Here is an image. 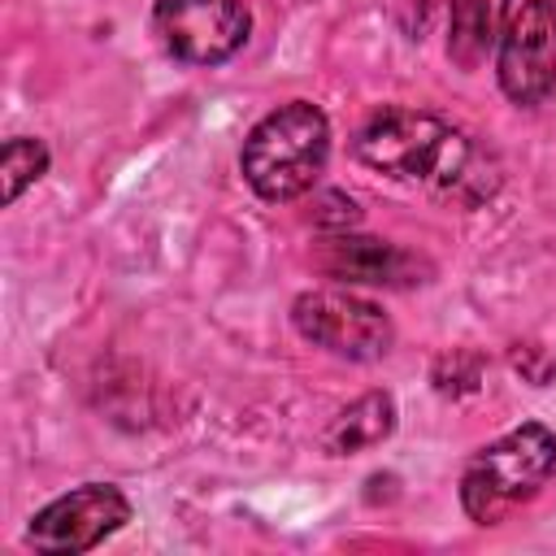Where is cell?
Wrapping results in <instances>:
<instances>
[{"instance_id":"cell-7","label":"cell","mask_w":556,"mask_h":556,"mask_svg":"<svg viewBox=\"0 0 556 556\" xmlns=\"http://www.w3.org/2000/svg\"><path fill=\"white\" fill-rule=\"evenodd\" d=\"M126 521H130V500L113 482H83L30 517L26 543L48 556H78L113 539Z\"/></svg>"},{"instance_id":"cell-4","label":"cell","mask_w":556,"mask_h":556,"mask_svg":"<svg viewBox=\"0 0 556 556\" xmlns=\"http://www.w3.org/2000/svg\"><path fill=\"white\" fill-rule=\"evenodd\" d=\"M291 326L304 343L343 356V361H378L391 352L395 343V326L391 317L343 287H321V291H304L291 304Z\"/></svg>"},{"instance_id":"cell-9","label":"cell","mask_w":556,"mask_h":556,"mask_svg":"<svg viewBox=\"0 0 556 556\" xmlns=\"http://www.w3.org/2000/svg\"><path fill=\"white\" fill-rule=\"evenodd\" d=\"M395 417H400V408H395L391 391H365L361 400H352L348 408L334 413V421L321 434V447L330 456H352V452L378 447L395 434Z\"/></svg>"},{"instance_id":"cell-2","label":"cell","mask_w":556,"mask_h":556,"mask_svg":"<svg viewBox=\"0 0 556 556\" xmlns=\"http://www.w3.org/2000/svg\"><path fill=\"white\" fill-rule=\"evenodd\" d=\"M330 161V117L313 100H287L274 113H265L239 152L243 182L269 200L287 204L317 187Z\"/></svg>"},{"instance_id":"cell-6","label":"cell","mask_w":556,"mask_h":556,"mask_svg":"<svg viewBox=\"0 0 556 556\" xmlns=\"http://www.w3.org/2000/svg\"><path fill=\"white\" fill-rule=\"evenodd\" d=\"M152 30L174 61L222 65L248 43L252 13L243 0H156Z\"/></svg>"},{"instance_id":"cell-8","label":"cell","mask_w":556,"mask_h":556,"mask_svg":"<svg viewBox=\"0 0 556 556\" xmlns=\"http://www.w3.org/2000/svg\"><path fill=\"white\" fill-rule=\"evenodd\" d=\"M317 265L326 278L343 287H417L430 278L426 256L374 235H352V230H334L330 239H321Z\"/></svg>"},{"instance_id":"cell-1","label":"cell","mask_w":556,"mask_h":556,"mask_svg":"<svg viewBox=\"0 0 556 556\" xmlns=\"http://www.w3.org/2000/svg\"><path fill=\"white\" fill-rule=\"evenodd\" d=\"M352 148L374 174H387L391 182H404L465 213L486 204L504 182V165L482 139L443 122L439 113L408 104H387L369 113Z\"/></svg>"},{"instance_id":"cell-11","label":"cell","mask_w":556,"mask_h":556,"mask_svg":"<svg viewBox=\"0 0 556 556\" xmlns=\"http://www.w3.org/2000/svg\"><path fill=\"white\" fill-rule=\"evenodd\" d=\"M48 143L43 139H30V135H13L4 139V152H0V178H4V204H17L26 187H35L43 174H48Z\"/></svg>"},{"instance_id":"cell-10","label":"cell","mask_w":556,"mask_h":556,"mask_svg":"<svg viewBox=\"0 0 556 556\" xmlns=\"http://www.w3.org/2000/svg\"><path fill=\"white\" fill-rule=\"evenodd\" d=\"M513 13V0H452L447 17V56L460 70H478L482 56L500 43V30Z\"/></svg>"},{"instance_id":"cell-3","label":"cell","mask_w":556,"mask_h":556,"mask_svg":"<svg viewBox=\"0 0 556 556\" xmlns=\"http://www.w3.org/2000/svg\"><path fill=\"white\" fill-rule=\"evenodd\" d=\"M556 473V434L543 421H521L478 447L460 473V508L478 526H500L530 504Z\"/></svg>"},{"instance_id":"cell-12","label":"cell","mask_w":556,"mask_h":556,"mask_svg":"<svg viewBox=\"0 0 556 556\" xmlns=\"http://www.w3.org/2000/svg\"><path fill=\"white\" fill-rule=\"evenodd\" d=\"M482 369H486V356H482V352H473V348H452V352L434 356L430 382H434L439 395L460 400V395H473V391L482 387Z\"/></svg>"},{"instance_id":"cell-5","label":"cell","mask_w":556,"mask_h":556,"mask_svg":"<svg viewBox=\"0 0 556 556\" xmlns=\"http://www.w3.org/2000/svg\"><path fill=\"white\" fill-rule=\"evenodd\" d=\"M500 91L534 109L556 91V0H517L495 43Z\"/></svg>"},{"instance_id":"cell-13","label":"cell","mask_w":556,"mask_h":556,"mask_svg":"<svg viewBox=\"0 0 556 556\" xmlns=\"http://www.w3.org/2000/svg\"><path fill=\"white\" fill-rule=\"evenodd\" d=\"M508 365L530 382V387H552L556 382V356L543 343H513Z\"/></svg>"}]
</instances>
